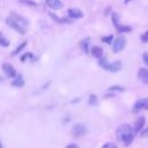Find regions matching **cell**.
Instances as JSON below:
<instances>
[{
  "label": "cell",
  "mask_w": 148,
  "mask_h": 148,
  "mask_svg": "<svg viewBox=\"0 0 148 148\" xmlns=\"http://www.w3.org/2000/svg\"><path fill=\"white\" fill-rule=\"evenodd\" d=\"M6 23L20 34H25V31H27L28 20L21 15L15 14V13H12V15L6 18Z\"/></svg>",
  "instance_id": "obj_1"
},
{
  "label": "cell",
  "mask_w": 148,
  "mask_h": 148,
  "mask_svg": "<svg viewBox=\"0 0 148 148\" xmlns=\"http://www.w3.org/2000/svg\"><path fill=\"white\" fill-rule=\"evenodd\" d=\"M116 135L117 139L120 140L125 146H128L132 143L133 139H134V132H133V127L128 124H121L117 131H116Z\"/></svg>",
  "instance_id": "obj_2"
},
{
  "label": "cell",
  "mask_w": 148,
  "mask_h": 148,
  "mask_svg": "<svg viewBox=\"0 0 148 148\" xmlns=\"http://www.w3.org/2000/svg\"><path fill=\"white\" fill-rule=\"evenodd\" d=\"M125 45H126V38L124 36H119L112 43V51L114 53H118L125 49Z\"/></svg>",
  "instance_id": "obj_3"
},
{
  "label": "cell",
  "mask_w": 148,
  "mask_h": 148,
  "mask_svg": "<svg viewBox=\"0 0 148 148\" xmlns=\"http://www.w3.org/2000/svg\"><path fill=\"white\" fill-rule=\"evenodd\" d=\"M2 71H3V73H5L7 76H9V77H16V76H17L16 69H15L10 64H8V62L2 64Z\"/></svg>",
  "instance_id": "obj_4"
},
{
  "label": "cell",
  "mask_w": 148,
  "mask_h": 148,
  "mask_svg": "<svg viewBox=\"0 0 148 148\" xmlns=\"http://www.w3.org/2000/svg\"><path fill=\"white\" fill-rule=\"evenodd\" d=\"M86 132H87V128H86V126L84 125H82V124H75L73 127H72V133H73V135L74 136H82V135H84L86 134Z\"/></svg>",
  "instance_id": "obj_5"
},
{
  "label": "cell",
  "mask_w": 148,
  "mask_h": 148,
  "mask_svg": "<svg viewBox=\"0 0 148 148\" xmlns=\"http://www.w3.org/2000/svg\"><path fill=\"white\" fill-rule=\"evenodd\" d=\"M145 124H146V118H145L143 116L138 117V119L135 120L134 126H133V132H134V133L141 132V131L143 130V127H145Z\"/></svg>",
  "instance_id": "obj_6"
},
{
  "label": "cell",
  "mask_w": 148,
  "mask_h": 148,
  "mask_svg": "<svg viewBox=\"0 0 148 148\" xmlns=\"http://www.w3.org/2000/svg\"><path fill=\"white\" fill-rule=\"evenodd\" d=\"M147 103H148V98H140V99H138V101L135 102V104L133 105L132 111H133L134 113H136V112L141 111L142 109H145V108H146Z\"/></svg>",
  "instance_id": "obj_7"
},
{
  "label": "cell",
  "mask_w": 148,
  "mask_h": 148,
  "mask_svg": "<svg viewBox=\"0 0 148 148\" xmlns=\"http://www.w3.org/2000/svg\"><path fill=\"white\" fill-rule=\"evenodd\" d=\"M138 77L143 84H148V69L141 67L138 72Z\"/></svg>",
  "instance_id": "obj_8"
},
{
  "label": "cell",
  "mask_w": 148,
  "mask_h": 148,
  "mask_svg": "<svg viewBox=\"0 0 148 148\" xmlns=\"http://www.w3.org/2000/svg\"><path fill=\"white\" fill-rule=\"evenodd\" d=\"M90 52H91V56L95 57V58H97V59H102L103 58V53L104 52H103V49L101 46H97V45L91 46Z\"/></svg>",
  "instance_id": "obj_9"
},
{
  "label": "cell",
  "mask_w": 148,
  "mask_h": 148,
  "mask_svg": "<svg viewBox=\"0 0 148 148\" xmlns=\"http://www.w3.org/2000/svg\"><path fill=\"white\" fill-rule=\"evenodd\" d=\"M68 16L71 18H81L83 16V13L79 8H68Z\"/></svg>",
  "instance_id": "obj_10"
},
{
  "label": "cell",
  "mask_w": 148,
  "mask_h": 148,
  "mask_svg": "<svg viewBox=\"0 0 148 148\" xmlns=\"http://www.w3.org/2000/svg\"><path fill=\"white\" fill-rule=\"evenodd\" d=\"M45 3H46V6H49L50 8L54 9V10L62 8V2L60 0H46Z\"/></svg>",
  "instance_id": "obj_11"
},
{
  "label": "cell",
  "mask_w": 148,
  "mask_h": 148,
  "mask_svg": "<svg viewBox=\"0 0 148 148\" xmlns=\"http://www.w3.org/2000/svg\"><path fill=\"white\" fill-rule=\"evenodd\" d=\"M121 67H123L121 61H120V60H117V61H113V62L110 64V66H109V71H110L111 73H116V72L120 71Z\"/></svg>",
  "instance_id": "obj_12"
},
{
  "label": "cell",
  "mask_w": 148,
  "mask_h": 148,
  "mask_svg": "<svg viewBox=\"0 0 148 148\" xmlns=\"http://www.w3.org/2000/svg\"><path fill=\"white\" fill-rule=\"evenodd\" d=\"M12 86L17 87V88L23 87V86H24V80H23V77H22L21 75H17V76L12 81Z\"/></svg>",
  "instance_id": "obj_13"
},
{
  "label": "cell",
  "mask_w": 148,
  "mask_h": 148,
  "mask_svg": "<svg viewBox=\"0 0 148 148\" xmlns=\"http://www.w3.org/2000/svg\"><path fill=\"white\" fill-rule=\"evenodd\" d=\"M89 42H90L89 38H84V39L81 40V43H80V45H81L82 50L84 51V53H88V52H89Z\"/></svg>",
  "instance_id": "obj_14"
},
{
  "label": "cell",
  "mask_w": 148,
  "mask_h": 148,
  "mask_svg": "<svg viewBox=\"0 0 148 148\" xmlns=\"http://www.w3.org/2000/svg\"><path fill=\"white\" fill-rule=\"evenodd\" d=\"M111 20H112V23H113V25L116 28L119 27V15H118V13L112 12L111 13Z\"/></svg>",
  "instance_id": "obj_15"
},
{
  "label": "cell",
  "mask_w": 148,
  "mask_h": 148,
  "mask_svg": "<svg viewBox=\"0 0 148 148\" xmlns=\"http://www.w3.org/2000/svg\"><path fill=\"white\" fill-rule=\"evenodd\" d=\"M98 65L102 67V68H104V69H106V71H109V66H110V62L106 60V58H102V59H99V61H98Z\"/></svg>",
  "instance_id": "obj_16"
},
{
  "label": "cell",
  "mask_w": 148,
  "mask_h": 148,
  "mask_svg": "<svg viewBox=\"0 0 148 148\" xmlns=\"http://www.w3.org/2000/svg\"><path fill=\"white\" fill-rule=\"evenodd\" d=\"M117 31H118L119 34L130 32V31H132V28H131L130 25H120V24H119V27H117Z\"/></svg>",
  "instance_id": "obj_17"
},
{
  "label": "cell",
  "mask_w": 148,
  "mask_h": 148,
  "mask_svg": "<svg viewBox=\"0 0 148 148\" xmlns=\"http://www.w3.org/2000/svg\"><path fill=\"white\" fill-rule=\"evenodd\" d=\"M101 40L103 43H106V44H112L113 43V35H108V36H104L101 38Z\"/></svg>",
  "instance_id": "obj_18"
},
{
  "label": "cell",
  "mask_w": 148,
  "mask_h": 148,
  "mask_svg": "<svg viewBox=\"0 0 148 148\" xmlns=\"http://www.w3.org/2000/svg\"><path fill=\"white\" fill-rule=\"evenodd\" d=\"M25 45H27V42H23L22 44H20V45H18V46H17V47H16V49L13 51L12 56H16L17 53H20V52H21V51H22V50L25 47Z\"/></svg>",
  "instance_id": "obj_19"
},
{
  "label": "cell",
  "mask_w": 148,
  "mask_h": 148,
  "mask_svg": "<svg viewBox=\"0 0 148 148\" xmlns=\"http://www.w3.org/2000/svg\"><path fill=\"white\" fill-rule=\"evenodd\" d=\"M9 45V40L6 39L1 34H0V46H3V47H7Z\"/></svg>",
  "instance_id": "obj_20"
},
{
  "label": "cell",
  "mask_w": 148,
  "mask_h": 148,
  "mask_svg": "<svg viewBox=\"0 0 148 148\" xmlns=\"http://www.w3.org/2000/svg\"><path fill=\"white\" fill-rule=\"evenodd\" d=\"M97 103H98L97 97H96L95 95H90V97H89V104H90V105H96Z\"/></svg>",
  "instance_id": "obj_21"
},
{
  "label": "cell",
  "mask_w": 148,
  "mask_h": 148,
  "mask_svg": "<svg viewBox=\"0 0 148 148\" xmlns=\"http://www.w3.org/2000/svg\"><path fill=\"white\" fill-rule=\"evenodd\" d=\"M108 90H109V91H123L124 88L120 87V86H112V87H110Z\"/></svg>",
  "instance_id": "obj_22"
},
{
  "label": "cell",
  "mask_w": 148,
  "mask_h": 148,
  "mask_svg": "<svg viewBox=\"0 0 148 148\" xmlns=\"http://www.w3.org/2000/svg\"><path fill=\"white\" fill-rule=\"evenodd\" d=\"M101 148H118V147H117V145L113 143V142H106V143H104Z\"/></svg>",
  "instance_id": "obj_23"
},
{
  "label": "cell",
  "mask_w": 148,
  "mask_h": 148,
  "mask_svg": "<svg viewBox=\"0 0 148 148\" xmlns=\"http://www.w3.org/2000/svg\"><path fill=\"white\" fill-rule=\"evenodd\" d=\"M32 53L31 52H28V53H24L22 57H21V61H25L27 59H29V58H32Z\"/></svg>",
  "instance_id": "obj_24"
},
{
  "label": "cell",
  "mask_w": 148,
  "mask_h": 148,
  "mask_svg": "<svg viewBox=\"0 0 148 148\" xmlns=\"http://www.w3.org/2000/svg\"><path fill=\"white\" fill-rule=\"evenodd\" d=\"M141 42H143V43H148V31H146L145 34L141 35Z\"/></svg>",
  "instance_id": "obj_25"
},
{
  "label": "cell",
  "mask_w": 148,
  "mask_h": 148,
  "mask_svg": "<svg viewBox=\"0 0 148 148\" xmlns=\"http://www.w3.org/2000/svg\"><path fill=\"white\" fill-rule=\"evenodd\" d=\"M142 59H143V62L148 66V52H143V54H142Z\"/></svg>",
  "instance_id": "obj_26"
},
{
  "label": "cell",
  "mask_w": 148,
  "mask_h": 148,
  "mask_svg": "<svg viewBox=\"0 0 148 148\" xmlns=\"http://www.w3.org/2000/svg\"><path fill=\"white\" fill-rule=\"evenodd\" d=\"M141 135L143 136V135H148V127H146V128H143L142 131H141Z\"/></svg>",
  "instance_id": "obj_27"
},
{
  "label": "cell",
  "mask_w": 148,
  "mask_h": 148,
  "mask_svg": "<svg viewBox=\"0 0 148 148\" xmlns=\"http://www.w3.org/2000/svg\"><path fill=\"white\" fill-rule=\"evenodd\" d=\"M66 148H79V146L75 145V143H71V145H68Z\"/></svg>",
  "instance_id": "obj_28"
},
{
  "label": "cell",
  "mask_w": 148,
  "mask_h": 148,
  "mask_svg": "<svg viewBox=\"0 0 148 148\" xmlns=\"http://www.w3.org/2000/svg\"><path fill=\"white\" fill-rule=\"evenodd\" d=\"M132 0H124V3H128V2H131Z\"/></svg>",
  "instance_id": "obj_29"
},
{
  "label": "cell",
  "mask_w": 148,
  "mask_h": 148,
  "mask_svg": "<svg viewBox=\"0 0 148 148\" xmlns=\"http://www.w3.org/2000/svg\"><path fill=\"white\" fill-rule=\"evenodd\" d=\"M0 148H2V143H1V140H0Z\"/></svg>",
  "instance_id": "obj_30"
},
{
  "label": "cell",
  "mask_w": 148,
  "mask_h": 148,
  "mask_svg": "<svg viewBox=\"0 0 148 148\" xmlns=\"http://www.w3.org/2000/svg\"><path fill=\"white\" fill-rule=\"evenodd\" d=\"M146 110H148V103H147V105H146V108H145Z\"/></svg>",
  "instance_id": "obj_31"
}]
</instances>
